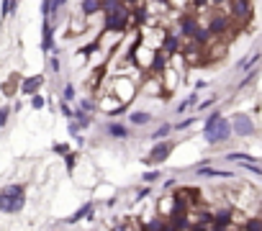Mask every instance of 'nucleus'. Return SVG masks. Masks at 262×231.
<instances>
[{
	"instance_id": "8",
	"label": "nucleus",
	"mask_w": 262,
	"mask_h": 231,
	"mask_svg": "<svg viewBox=\"0 0 262 231\" xmlns=\"http://www.w3.org/2000/svg\"><path fill=\"white\" fill-rule=\"evenodd\" d=\"M44 49H52V26L44 23Z\"/></svg>"
},
{
	"instance_id": "13",
	"label": "nucleus",
	"mask_w": 262,
	"mask_h": 231,
	"mask_svg": "<svg viewBox=\"0 0 262 231\" xmlns=\"http://www.w3.org/2000/svg\"><path fill=\"white\" fill-rule=\"evenodd\" d=\"M159 177V172H146V175H144V182H154Z\"/></svg>"
},
{
	"instance_id": "15",
	"label": "nucleus",
	"mask_w": 262,
	"mask_h": 231,
	"mask_svg": "<svg viewBox=\"0 0 262 231\" xmlns=\"http://www.w3.org/2000/svg\"><path fill=\"white\" fill-rule=\"evenodd\" d=\"M8 121V108H0V126Z\"/></svg>"
},
{
	"instance_id": "12",
	"label": "nucleus",
	"mask_w": 262,
	"mask_h": 231,
	"mask_svg": "<svg viewBox=\"0 0 262 231\" xmlns=\"http://www.w3.org/2000/svg\"><path fill=\"white\" fill-rule=\"evenodd\" d=\"M75 98V90H72V85H67L64 87V100H72Z\"/></svg>"
},
{
	"instance_id": "9",
	"label": "nucleus",
	"mask_w": 262,
	"mask_h": 231,
	"mask_svg": "<svg viewBox=\"0 0 262 231\" xmlns=\"http://www.w3.org/2000/svg\"><path fill=\"white\" fill-rule=\"evenodd\" d=\"M146 121H149V113H139V111H136V113L131 116V123H136V126H142V123H146Z\"/></svg>"
},
{
	"instance_id": "5",
	"label": "nucleus",
	"mask_w": 262,
	"mask_h": 231,
	"mask_svg": "<svg viewBox=\"0 0 262 231\" xmlns=\"http://www.w3.org/2000/svg\"><path fill=\"white\" fill-rule=\"evenodd\" d=\"M90 211H93V205H90V203H87V205H83V208H80V211H75V213H72L70 218H67V221H70V224H77V221H80V218H83V216H87Z\"/></svg>"
},
{
	"instance_id": "7",
	"label": "nucleus",
	"mask_w": 262,
	"mask_h": 231,
	"mask_svg": "<svg viewBox=\"0 0 262 231\" xmlns=\"http://www.w3.org/2000/svg\"><path fill=\"white\" fill-rule=\"evenodd\" d=\"M198 172H201V175H211V177H232L229 172H219V170H211V167H203Z\"/></svg>"
},
{
	"instance_id": "3",
	"label": "nucleus",
	"mask_w": 262,
	"mask_h": 231,
	"mask_svg": "<svg viewBox=\"0 0 262 231\" xmlns=\"http://www.w3.org/2000/svg\"><path fill=\"white\" fill-rule=\"evenodd\" d=\"M234 131L236 134H242V136H249V134H255V123L249 116H236V121H234Z\"/></svg>"
},
{
	"instance_id": "16",
	"label": "nucleus",
	"mask_w": 262,
	"mask_h": 231,
	"mask_svg": "<svg viewBox=\"0 0 262 231\" xmlns=\"http://www.w3.org/2000/svg\"><path fill=\"white\" fill-rule=\"evenodd\" d=\"M31 103H33V108H41V106H44V100H41L39 95H33V100H31Z\"/></svg>"
},
{
	"instance_id": "10",
	"label": "nucleus",
	"mask_w": 262,
	"mask_h": 231,
	"mask_svg": "<svg viewBox=\"0 0 262 231\" xmlns=\"http://www.w3.org/2000/svg\"><path fill=\"white\" fill-rule=\"evenodd\" d=\"M39 85H41V77H31V80L24 83V92H31L33 87H39Z\"/></svg>"
},
{
	"instance_id": "6",
	"label": "nucleus",
	"mask_w": 262,
	"mask_h": 231,
	"mask_svg": "<svg viewBox=\"0 0 262 231\" xmlns=\"http://www.w3.org/2000/svg\"><path fill=\"white\" fill-rule=\"evenodd\" d=\"M108 131H111L113 136H118V139L129 136V129H126V126H121V123H111V126H108Z\"/></svg>"
},
{
	"instance_id": "2",
	"label": "nucleus",
	"mask_w": 262,
	"mask_h": 231,
	"mask_svg": "<svg viewBox=\"0 0 262 231\" xmlns=\"http://www.w3.org/2000/svg\"><path fill=\"white\" fill-rule=\"evenodd\" d=\"M206 134V142L208 144H219V142H226L229 139V134H232V123L226 121V118H221L216 126H211V129H206L203 131Z\"/></svg>"
},
{
	"instance_id": "4",
	"label": "nucleus",
	"mask_w": 262,
	"mask_h": 231,
	"mask_svg": "<svg viewBox=\"0 0 262 231\" xmlns=\"http://www.w3.org/2000/svg\"><path fill=\"white\" fill-rule=\"evenodd\" d=\"M173 152V144L170 142H162V144H157L154 149H152V154H149V162H154V165H159L162 159H167V154Z\"/></svg>"
},
{
	"instance_id": "1",
	"label": "nucleus",
	"mask_w": 262,
	"mask_h": 231,
	"mask_svg": "<svg viewBox=\"0 0 262 231\" xmlns=\"http://www.w3.org/2000/svg\"><path fill=\"white\" fill-rule=\"evenodd\" d=\"M24 205H26V195H24V188H21V185H8V188L0 190V211L18 213Z\"/></svg>"
},
{
	"instance_id": "11",
	"label": "nucleus",
	"mask_w": 262,
	"mask_h": 231,
	"mask_svg": "<svg viewBox=\"0 0 262 231\" xmlns=\"http://www.w3.org/2000/svg\"><path fill=\"white\" fill-rule=\"evenodd\" d=\"M170 131H173V126H170V123H165V126H159V129H157L152 136H154V139H165Z\"/></svg>"
},
{
	"instance_id": "14",
	"label": "nucleus",
	"mask_w": 262,
	"mask_h": 231,
	"mask_svg": "<svg viewBox=\"0 0 262 231\" xmlns=\"http://www.w3.org/2000/svg\"><path fill=\"white\" fill-rule=\"evenodd\" d=\"M100 8H103L100 3H85V5H83V10H100Z\"/></svg>"
}]
</instances>
